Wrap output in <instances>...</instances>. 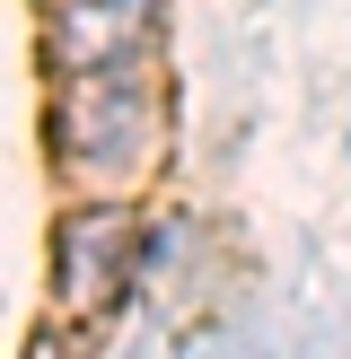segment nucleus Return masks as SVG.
<instances>
[{
    "mask_svg": "<svg viewBox=\"0 0 351 359\" xmlns=\"http://www.w3.org/2000/svg\"><path fill=\"white\" fill-rule=\"evenodd\" d=\"M53 140L62 167L88 184H123L158 140V79L150 62H105V70H70L53 97Z\"/></svg>",
    "mask_w": 351,
    "mask_h": 359,
    "instance_id": "f257e3e1",
    "label": "nucleus"
},
{
    "mask_svg": "<svg viewBox=\"0 0 351 359\" xmlns=\"http://www.w3.org/2000/svg\"><path fill=\"white\" fill-rule=\"evenodd\" d=\"M123 280H140V228H132V210L123 202L70 210L62 237H53V298H62L70 316H88V307H105Z\"/></svg>",
    "mask_w": 351,
    "mask_h": 359,
    "instance_id": "f03ea898",
    "label": "nucleus"
},
{
    "mask_svg": "<svg viewBox=\"0 0 351 359\" xmlns=\"http://www.w3.org/2000/svg\"><path fill=\"white\" fill-rule=\"evenodd\" d=\"M158 44V0H44V53L53 79L105 62H150Z\"/></svg>",
    "mask_w": 351,
    "mask_h": 359,
    "instance_id": "7ed1b4c3",
    "label": "nucleus"
}]
</instances>
